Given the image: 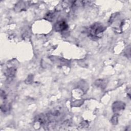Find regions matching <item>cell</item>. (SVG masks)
<instances>
[{
	"label": "cell",
	"instance_id": "6da1fadb",
	"mask_svg": "<svg viewBox=\"0 0 131 131\" xmlns=\"http://www.w3.org/2000/svg\"><path fill=\"white\" fill-rule=\"evenodd\" d=\"M104 28L102 24L95 23L91 26L89 33L92 37H100L104 30Z\"/></svg>",
	"mask_w": 131,
	"mask_h": 131
},
{
	"label": "cell",
	"instance_id": "7a4b0ae2",
	"mask_svg": "<svg viewBox=\"0 0 131 131\" xmlns=\"http://www.w3.org/2000/svg\"><path fill=\"white\" fill-rule=\"evenodd\" d=\"M55 29L58 31H62L65 30L68 28V25L66 23V21L63 20H61L58 21L55 24Z\"/></svg>",
	"mask_w": 131,
	"mask_h": 131
}]
</instances>
